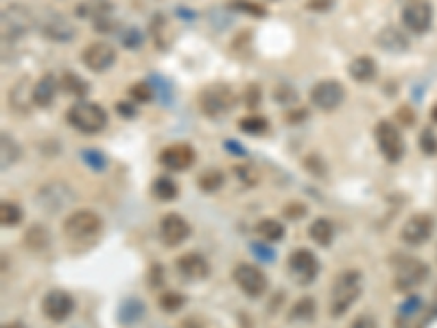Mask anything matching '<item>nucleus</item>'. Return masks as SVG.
<instances>
[{"label":"nucleus","mask_w":437,"mask_h":328,"mask_svg":"<svg viewBox=\"0 0 437 328\" xmlns=\"http://www.w3.org/2000/svg\"><path fill=\"white\" fill-rule=\"evenodd\" d=\"M361 276L358 270H345L341 272L333 282V295H330V315L341 318L343 313L358 300L361 295Z\"/></svg>","instance_id":"nucleus-1"},{"label":"nucleus","mask_w":437,"mask_h":328,"mask_svg":"<svg viewBox=\"0 0 437 328\" xmlns=\"http://www.w3.org/2000/svg\"><path fill=\"white\" fill-rule=\"evenodd\" d=\"M0 31H3V42H18L33 28L35 18L28 7L20 3H7L0 13Z\"/></svg>","instance_id":"nucleus-2"},{"label":"nucleus","mask_w":437,"mask_h":328,"mask_svg":"<svg viewBox=\"0 0 437 328\" xmlns=\"http://www.w3.org/2000/svg\"><path fill=\"white\" fill-rule=\"evenodd\" d=\"M68 123L81 133H99L108 127V112L92 101H79L66 114Z\"/></svg>","instance_id":"nucleus-3"},{"label":"nucleus","mask_w":437,"mask_h":328,"mask_svg":"<svg viewBox=\"0 0 437 328\" xmlns=\"http://www.w3.org/2000/svg\"><path fill=\"white\" fill-rule=\"evenodd\" d=\"M236 106V95L234 90L223 81L208 83L199 92V108L208 118H217L228 114Z\"/></svg>","instance_id":"nucleus-4"},{"label":"nucleus","mask_w":437,"mask_h":328,"mask_svg":"<svg viewBox=\"0 0 437 328\" xmlns=\"http://www.w3.org/2000/svg\"><path fill=\"white\" fill-rule=\"evenodd\" d=\"M374 138H376V145H379V151L383 154V158L391 164H396L402 160L404 156V138L400 129L387 121V118H383V121L376 123L374 127Z\"/></svg>","instance_id":"nucleus-5"},{"label":"nucleus","mask_w":437,"mask_h":328,"mask_svg":"<svg viewBox=\"0 0 437 328\" xmlns=\"http://www.w3.org/2000/svg\"><path fill=\"white\" fill-rule=\"evenodd\" d=\"M429 278V265L422 263L420 259L404 256L398 259L396 272H394V287L398 291H411L420 285H424Z\"/></svg>","instance_id":"nucleus-6"},{"label":"nucleus","mask_w":437,"mask_h":328,"mask_svg":"<svg viewBox=\"0 0 437 328\" xmlns=\"http://www.w3.org/2000/svg\"><path fill=\"white\" fill-rule=\"evenodd\" d=\"M286 270H289L291 278L297 282V285H311V282L318 278L320 274V261L306 247H297L291 252V256L286 259Z\"/></svg>","instance_id":"nucleus-7"},{"label":"nucleus","mask_w":437,"mask_h":328,"mask_svg":"<svg viewBox=\"0 0 437 328\" xmlns=\"http://www.w3.org/2000/svg\"><path fill=\"white\" fill-rule=\"evenodd\" d=\"M103 228V221L94 211H77L66 217L64 234L72 241H83V238H94Z\"/></svg>","instance_id":"nucleus-8"},{"label":"nucleus","mask_w":437,"mask_h":328,"mask_svg":"<svg viewBox=\"0 0 437 328\" xmlns=\"http://www.w3.org/2000/svg\"><path fill=\"white\" fill-rule=\"evenodd\" d=\"M232 278L238 285V289L249 297H261L269 287V280H267L265 272L252 263H238L232 272Z\"/></svg>","instance_id":"nucleus-9"},{"label":"nucleus","mask_w":437,"mask_h":328,"mask_svg":"<svg viewBox=\"0 0 437 328\" xmlns=\"http://www.w3.org/2000/svg\"><path fill=\"white\" fill-rule=\"evenodd\" d=\"M345 99V88L335 81V79H324L318 81L311 90V103L315 108H320L324 112H333L337 110Z\"/></svg>","instance_id":"nucleus-10"},{"label":"nucleus","mask_w":437,"mask_h":328,"mask_svg":"<svg viewBox=\"0 0 437 328\" xmlns=\"http://www.w3.org/2000/svg\"><path fill=\"white\" fill-rule=\"evenodd\" d=\"M435 228V219L427 213H415L404 221V226L400 230V238L406 245H422L427 243Z\"/></svg>","instance_id":"nucleus-11"},{"label":"nucleus","mask_w":437,"mask_h":328,"mask_svg":"<svg viewBox=\"0 0 437 328\" xmlns=\"http://www.w3.org/2000/svg\"><path fill=\"white\" fill-rule=\"evenodd\" d=\"M402 22L411 33H427L433 22V7L429 0H411L402 9Z\"/></svg>","instance_id":"nucleus-12"},{"label":"nucleus","mask_w":437,"mask_h":328,"mask_svg":"<svg viewBox=\"0 0 437 328\" xmlns=\"http://www.w3.org/2000/svg\"><path fill=\"white\" fill-rule=\"evenodd\" d=\"M81 62L88 70L105 72L116 64V51L108 42H92L81 53Z\"/></svg>","instance_id":"nucleus-13"},{"label":"nucleus","mask_w":437,"mask_h":328,"mask_svg":"<svg viewBox=\"0 0 437 328\" xmlns=\"http://www.w3.org/2000/svg\"><path fill=\"white\" fill-rule=\"evenodd\" d=\"M195 160H197V154L188 142H173L160 151V164L169 171H186L192 167Z\"/></svg>","instance_id":"nucleus-14"},{"label":"nucleus","mask_w":437,"mask_h":328,"mask_svg":"<svg viewBox=\"0 0 437 328\" xmlns=\"http://www.w3.org/2000/svg\"><path fill=\"white\" fill-rule=\"evenodd\" d=\"M188 236H190V226L182 215L169 213L160 219V238L164 245L177 247V245H182Z\"/></svg>","instance_id":"nucleus-15"},{"label":"nucleus","mask_w":437,"mask_h":328,"mask_svg":"<svg viewBox=\"0 0 437 328\" xmlns=\"http://www.w3.org/2000/svg\"><path fill=\"white\" fill-rule=\"evenodd\" d=\"M74 311V300L68 291L62 289H53L44 295L42 300V313L47 315L51 322H64L70 318V313Z\"/></svg>","instance_id":"nucleus-16"},{"label":"nucleus","mask_w":437,"mask_h":328,"mask_svg":"<svg viewBox=\"0 0 437 328\" xmlns=\"http://www.w3.org/2000/svg\"><path fill=\"white\" fill-rule=\"evenodd\" d=\"M40 31L44 38H49L53 42H62V44L74 40V35H77L74 24L68 18L59 16V13H47L40 22Z\"/></svg>","instance_id":"nucleus-17"},{"label":"nucleus","mask_w":437,"mask_h":328,"mask_svg":"<svg viewBox=\"0 0 437 328\" xmlns=\"http://www.w3.org/2000/svg\"><path fill=\"white\" fill-rule=\"evenodd\" d=\"M74 199L72 190L64 184V182H53L49 186H44L38 195V204L40 208L49 213H59L62 208H66L70 202Z\"/></svg>","instance_id":"nucleus-18"},{"label":"nucleus","mask_w":437,"mask_h":328,"mask_svg":"<svg viewBox=\"0 0 437 328\" xmlns=\"http://www.w3.org/2000/svg\"><path fill=\"white\" fill-rule=\"evenodd\" d=\"M429 324V309L420 300L406 302L394 320V328H427Z\"/></svg>","instance_id":"nucleus-19"},{"label":"nucleus","mask_w":437,"mask_h":328,"mask_svg":"<svg viewBox=\"0 0 437 328\" xmlns=\"http://www.w3.org/2000/svg\"><path fill=\"white\" fill-rule=\"evenodd\" d=\"M175 267H177V272L188 280H204L210 274L208 261L201 254H197V252H188V254L179 256L175 261Z\"/></svg>","instance_id":"nucleus-20"},{"label":"nucleus","mask_w":437,"mask_h":328,"mask_svg":"<svg viewBox=\"0 0 437 328\" xmlns=\"http://www.w3.org/2000/svg\"><path fill=\"white\" fill-rule=\"evenodd\" d=\"M9 106L20 114H26L31 110V106H35L33 103V83L26 74L13 83L11 92H9Z\"/></svg>","instance_id":"nucleus-21"},{"label":"nucleus","mask_w":437,"mask_h":328,"mask_svg":"<svg viewBox=\"0 0 437 328\" xmlns=\"http://www.w3.org/2000/svg\"><path fill=\"white\" fill-rule=\"evenodd\" d=\"M59 90V79L53 72H44L40 81L33 85V103L38 108H51Z\"/></svg>","instance_id":"nucleus-22"},{"label":"nucleus","mask_w":437,"mask_h":328,"mask_svg":"<svg viewBox=\"0 0 437 328\" xmlns=\"http://www.w3.org/2000/svg\"><path fill=\"white\" fill-rule=\"evenodd\" d=\"M149 35H151L154 44H156L160 51H169L171 49L175 33H173V26L167 20V16H162V13H156V16L151 18V24H149Z\"/></svg>","instance_id":"nucleus-23"},{"label":"nucleus","mask_w":437,"mask_h":328,"mask_svg":"<svg viewBox=\"0 0 437 328\" xmlns=\"http://www.w3.org/2000/svg\"><path fill=\"white\" fill-rule=\"evenodd\" d=\"M376 44L387 53H404L409 49V38H406L398 26H385L376 35Z\"/></svg>","instance_id":"nucleus-24"},{"label":"nucleus","mask_w":437,"mask_h":328,"mask_svg":"<svg viewBox=\"0 0 437 328\" xmlns=\"http://www.w3.org/2000/svg\"><path fill=\"white\" fill-rule=\"evenodd\" d=\"M77 16L90 20L94 26L103 20L112 18V5L108 3V0H85V3L77 5Z\"/></svg>","instance_id":"nucleus-25"},{"label":"nucleus","mask_w":437,"mask_h":328,"mask_svg":"<svg viewBox=\"0 0 437 328\" xmlns=\"http://www.w3.org/2000/svg\"><path fill=\"white\" fill-rule=\"evenodd\" d=\"M348 72H350V77L358 83H370L374 77H376V72H379V66H376V62L370 57V55H358L354 57L350 66H348Z\"/></svg>","instance_id":"nucleus-26"},{"label":"nucleus","mask_w":437,"mask_h":328,"mask_svg":"<svg viewBox=\"0 0 437 328\" xmlns=\"http://www.w3.org/2000/svg\"><path fill=\"white\" fill-rule=\"evenodd\" d=\"M308 234L311 238L318 245L322 247H328L330 243H333V238H335V226H333V221L326 219V217H320V219H315L311 223V228H308Z\"/></svg>","instance_id":"nucleus-27"},{"label":"nucleus","mask_w":437,"mask_h":328,"mask_svg":"<svg viewBox=\"0 0 437 328\" xmlns=\"http://www.w3.org/2000/svg\"><path fill=\"white\" fill-rule=\"evenodd\" d=\"M59 90L66 92V95H70V97H79V99H83V97L88 95V90H90V85H88V81H83V79L79 77V74H74V72L66 70V72H62V77H59Z\"/></svg>","instance_id":"nucleus-28"},{"label":"nucleus","mask_w":437,"mask_h":328,"mask_svg":"<svg viewBox=\"0 0 437 328\" xmlns=\"http://www.w3.org/2000/svg\"><path fill=\"white\" fill-rule=\"evenodd\" d=\"M151 192H154V197L160 199V202H173L179 195V186H177L175 180H171V177L160 175V177H156Z\"/></svg>","instance_id":"nucleus-29"},{"label":"nucleus","mask_w":437,"mask_h":328,"mask_svg":"<svg viewBox=\"0 0 437 328\" xmlns=\"http://www.w3.org/2000/svg\"><path fill=\"white\" fill-rule=\"evenodd\" d=\"M256 234H258L263 241H280L284 236V226L276 219H263L256 223Z\"/></svg>","instance_id":"nucleus-30"},{"label":"nucleus","mask_w":437,"mask_h":328,"mask_svg":"<svg viewBox=\"0 0 437 328\" xmlns=\"http://www.w3.org/2000/svg\"><path fill=\"white\" fill-rule=\"evenodd\" d=\"M238 127H240V131H245V133H252V136H263V133H267V129H269V121L265 116H261V114H247V116H243L238 121Z\"/></svg>","instance_id":"nucleus-31"},{"label":"nucleus","mask_w":437,"mask_h":328,"mask_svg":"<svg viewBox=\"0 0 437 328\" xmlns=\"http://www.w3.org/2000/svg\"><path fill=\"white\" fill-rule=\"evenodd\" d=\"M51 243V236H49V230L44 226H31L24 236V245H28L33 252H42L44 247H49Z\"/></svg>","instance_id":"nucleus-32"},{"label":"nucleus","mask_w":437,"mask_h":328,"mask_svg":"<svg viewBox=\"0 0 437 328\" xmlns=\"http://www.w3.org/2000/svg\"><path fill=\"white\" fill-rule=\"evenodd\" d=\"M0 158H3V167H11L13 162L20 158V145L13 140L7 131H3V136H0Z\"/></svg>","instance_id":"nucleus-33"},{"label":"nucleus","mask_w":437,"mask_h":328,"mask_svg":"<svg viewBox=\"0 0 437 328\" xmlns=\"http://www.w3.org/2000/svg\"><path fill=\"white\" fill-rule=\"evenodd\" d=\"M223 182H225V175L219 169H208V171H204L197 177V184H199V188L204 192H215V190H219L223 186Z\"/></svg>","instance_id":"nucleus-34"},{"label":"nucleus","mask_w":437,"mask_h":328,"mask_svg":"<svg viewBox=\"0 0 437 328\" xmlns=\"http://www.w3.org/2000/svg\"><path fill=\"white\" fill-rule=\"evenodd\" d=\"M315 300L313 297H302V300H297L289 313L291 320H297V322H311L315 318Z\"/></svg>","instance_id":"nucleus-35"},{"label":"nucleus","mask_w":437,"mask_h":328,"mask_svg":"<svg viewBox=\"0 0 437 328\" xmlns=\"http://www.w3.org/2000/svg\"><path fill=\"white\" fill-rule=\"evenodd\" d=\"M22 221V211L18 204L13 202H3L0 204V223H3L5 228H13L18 226Z\"/></svg>","instance_id":"nucleus-36"},{"label":"nucleus","mask_w":437,"mask_h":328,"mask_svg":"<svg viewBox=\"0 0 437 328\" xmlns=\"http://www.w3.org/2000/svg\"><path fill=\"white\" fill-rule=\"evenodd\" d=\"M228 7L234 11H240V13H247V16H254V18L267 16V9L261 3H254V0H230Z\"/></svg>","instance_id":"nucleus-37"},{"label":"nucleus","mask_w":437,"mask_h":328,"mask_svg":"<svg viewBox=\"0 0 437 328\" xmlns=\"http://www.w3.org/2000/svg\"><path fill=\"white\" fill-rule=\"evenodd\" d=\"M184 302H186V297L182 293H177V291H167V293L160 295V309L167 311V313L179 311L184 306Z\"/></svg>","instance_id":"nucleus-38"},{"label":"nucleus","mask_w":437,"mask_h":328,"mask_svg":"<svg viewBox=\"0 0 437 328\" xmlns=\"http://www.w3.org/2000/svg\"><path fill=\"white\" fill-rule=\"evenodd\" d=\"M129 97L138 103H149L154 99V88L149 85V81H138L129 88Z\"/></svg>","instance_id":"nucleus-39"},{"label":"nucleus","mask_w":437,"mask_h":328,"mask_svg":"<svg viewBox=\"0 0 437 328\" xmlns=\"http://www.w3.org/2000/svg\"><path fill=\"white\" fill-rule=\"evenodd\" d=\"M420 149L424 156H435L437 154V136L433 129H424L420 133Z\"/></svg>","instance_id":"nucleus-40"},{"label":"nucleus","mask_w":437,"mask_h":328,"mask_svg":"<svg viewBox=\"0 0 437 328\" xmlns=\"http://www.w3.org/2000/svg\"><path fill=\"white\" fill-rule=\"evenodd\" d=\"M120 42H123L125 49H138V47H142V33L135 26H129L120 33Z\"/></svg>","instance_id":"nucleus-41"},{"label":"nucleus","mask_w":437,"mask_h":328,"mask_svg":"<svg viewBox=\"0 0 437 328\" xmlns=\"http://www.w3.org/2000/svg\"><path fill=\"white\" fill-rule=\"evenodd\" d=\"M274 99L278 101V103H295L297 101V92H295V88H291V85H286V83H282V85H278L276 88V92H274Z\"/></svg>","instance_id":"nucleus-42"},{"label":"nucleus","mask_w":437,"mask_h":328,"mask_svg":"<svg viewBox=\"0 0 437 328\" xmlns=\"http://www.w3.org/2000/svg\"><path fill=\"white\" fill-rule=\"evenodd\" d=\"M245 106L247 110H256L261 106V85L258 83H249L245 90Z\"/></svg>","instance_id":"nucleus-43"},{"label":"nucleus","mask_w":437,"mask_h":328,"mask_svg":"<svg viewBox=\"0 0 437 328\" xmlns=\"http://www.w3.org/2000/svg\"><path fill=\"white\" fill-rule=\"evenodd\" d=\"M81 158H83V162L88 164L90 169H99L101 171L105 167V158L99 151H94V149H88V151H83Z\"/></svg>","instance_id":"nucleus-44"},{"label":"nucleus","mask_w":437,"mask_h":328,"mask_svg":"<svg viewBox=\"0 0 437 328\" xmlns=\"http://www.w3.org/2000/svg\"><path fill=\"white\" fill-rule=\"evenodd\" d=\"M308 11H318V13H324V11H330L335 7V0H306L304 5Z\"/></svg>","instance_id":"nucleus-45"},{"label":"nucleus","mask_w":437,"mask_h":328,"mask_svg":"<svg viewBox=\"0 0 437 328\" xmlns=\"http://www.w3.org/2000/svg\"><path fill=\"white\" fill-rule=\"evenodd\" d=\"M396 118H398V121H400L404 127H409V125H413V123H415V114H413V110H411L409 106H402V108H398Z\"/></svg>","instance_id":"nucleus-46"},{"label":"nucleus","mask_w":437,"mask_h":328,"mask_svg":"<svg viewBox=\"0 0 437 328\" xmlns=\"http://www.w3.org/2000/svg\"><path fill=\"white\" fill-rule=\"evenodd\" d=\"M348 328H379V324H376L372 315H358Z\"/></svg>","instance_id":"nucleus-47"},{"label":"nucleus","mask_w":437,"mask_h":328,"mask_svg":"<svg viewBox=\"0 0 437 328\" xmlns=\"http://www.w3.org/2000/svg\"><path fill=\"white\" fill-rule=\"evenodd\" d=\"M116 110H118V114L123 116V118H133L135 116V108L131 106V103H125V101H118L116 103Z\"/></svg>","instance_id":"nucleus-48"},{"label":"nucleus","mask_w":437,"mask_h":328,"mask_svg":"<svg viewBox=\"0 0 437 328\" xmlns=\"http://www.w3.org/2000/svg\"><path fill=\"white\" fill-rule=\"evenodd\" d=\"M286 121L289 123H295V121H304V118H308V110H293V112H289L284 116Z\"/></svg>","instance_id":"nucleus-49"},{"label":"nucleus","mask_w":437,"mask_h":328,"mask_svg":"<svg viewBox=\"0 0 437 328\" xmlns=\"http://www.w3.org/2000/svg\"><path fill=\"white\" fill-rule=\"evenodd\" d=\"M284 215L289 217V219H299L304 215V208L302 206H286L284 208Z\"/></svg>","instance_id":"nucleus-50"},{"label":"nucleus","mask_w":437,"mask_h":328,"mask_svg":"<svg viewBox=\"0 0 437 328\" xmlns=\"http://www.w3.org/2000/svg\"><path fill=\"white\" fill-rule=\"evenodd\" d=\"M431 118H433V123H437V103L431 108Z\"/></svg>","instance_id":"nucleus-51"},{"label":"nucleus","mask_w":437,"mask_h":328,"mask_svg":"<svg viewBox=\"0 0 437 328\" xmlns=\"http://www.w3.org/2000/svg\"><path fill=\"white\" fill-rule=\"evenodd\" d=\"M5 328H26V326H22V324L16 322V324H9V326H5Z\"/></svg>","instance_id":"nucleus-52"}]
</instances>
